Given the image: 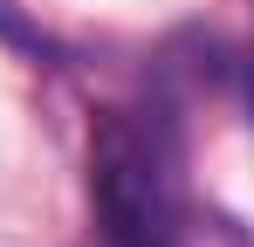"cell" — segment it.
Returning a JSON list of instances; mask_svg holds the SVG:
<instances>
[{"label": "cell", "mask_w": 254, "mask_h": 247, "mask_svg": "<svg viewBox=\"0 0 254 247\" xmlns=\"http://www.w3.org/2000/svg\"><path fill=\"white\" fill-rule=\"evenodd\" d=\"M89 199L110 247H179V144L158 110H103L89 124Z\"/></svg>", "instance_id": "1"}]
</instances>
